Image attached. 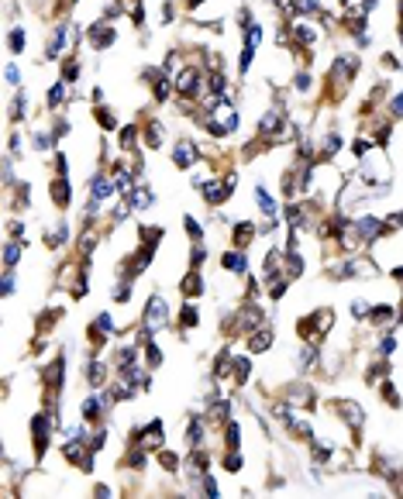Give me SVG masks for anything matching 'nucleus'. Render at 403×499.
I'll list each match as a JSON object with an SVG mask.
<instances>
[{"label": "nucleus", "instance_id": "1", "mask_svg": "<svg viewBox=\"0 0 403 499\" xmlns=\"http://www.w3.org/2000/svg\"><path fill=\"white\" fill-rule=\"evenodd\" d=\"M166 299H159V296H152L148 299V310H145V334H155L159 331V324L166 320Z\"/></svg>", "mask_w": 403, "mask_h": 499}, {"label": "nucleus", "instance_id": "2", "mask_svg": "<svg viewBox=\"0 0 403 499\" xmlns=\"http://www.w3.org/2000/svg\"><path fill=\"white\" fill-rule=\"evenodd\" d=\"M351 227H355L358 241H372V238L383 231V220H379V217H358V220H351Z\"/></svg>", "mask_w": 403, "mask_h": 499}, {"label": "nucleus", "instance_id": "3", "mask_svg": "<svg viewBox=\"0 0 403 499\" xmlns=\"http://www.w3.org/2000/svg\"><path fill=\"white\" fill-rule=\"evenodd\" d=\"M176 90H179L183 97H193V93L200 90V72L197 69H183L179 79H176Z\"/></svg>", "mask_w": 403, "mask_h": 499}, {"label": "nucleus", "instance_id": "4", "mask_svg": "<svg viewBox=\"0 0 403 499\" xmlns=\"http://www.w3.org/2000/svg\"><path fill=\"white\" fill-rule=\"evenodd\" d=\"M193 158H197V148H193V142H179V145H176V165H179V169H190V165H193Z\"/></svg>", "mask_w": 403, "mask_h": 499}, {"label": "nucleus", "instance_id": "5", "mask_svg": "<svg viewBox=\"0 0 403 499\" xmlns=\"http://www.w3.org/2000/svg\"><path fill=\"white\" fill-rule=\"evenodd\" d=\"M114 193V183L111 179H104V176H97V183H93V203H90V210H97V203L100 200H107Z\"/></svg>", "mask_w": 403, "mask_h": 499}, {"label": "nucleus", "instance_id": "6", "mask_svg": "<svg viewBox=\"0 0 403 499\" xmlns=\"http://www.w3.org/2000/svg\"><path fill=\"white\" fill-rule=\"evenodd\" d=\"M255 200H259V207H262V214H266V217H272V220L279 217V207H276V200L266 193V186H259V190H255Z\"/></svg>", "mask_w": 403, "mask_h": 499}, {"label": "nucleus", "instance_id": "7", "mask_svg": "<svg viewBox=\"0 0 403 499\" xmlns=\"http://www.w3.org/2000/svg\"><path fill=\"white\" fill-rule=\"evenodd\" d=\"M62 42H66V28H56V35H52V38H49V45H45V55H49V59H59Z\"/></svg>", "mask_w": 403, "mask_h": 499}, {"label": "nucleus", "instance_id": "8", "mask_svg": "<svg viewBox=\"0 0 403 499\" xmlns=\"http://www.w3.org/2000/svg\"><path fill=\"white\" fill-rule=\"evenodd\" d=\"M90 331H93V338H97V341H104V338L114 331V320H111L107 313H100V317L93 320V327H90Z\"/></svg>", "mask_w": 403, "mask_h": 499}, {"label": "nucleus", "instance_id": "9", "mask_svg": "<svg viewBox=\"0 0 403 499\" xmlns=\"http://www.w3.org/2000/svg\"><path fill=\"white\" fill-rule=\"evenodd\" d=\"M52 200H56L59 207H66V203H69V183H66V176H59V179L52 183Z\"/></svg>", "mask_w": 403, "mask_h": 499}, {"label": "nucleus", "instance_id": "10", "mask_svg": "<svg viewBox=\"0 0 403 499\" xmlns=\"http://www.w3.org/2000/svg\"><path fill=\"white\" fill-rule=\"evenodd\" d=\"M269 345H272V331H259V334H252V341H248V351H266Z\"/></svg>", "mask_w": 403, "mask_h": 499}, {"label": "nucleus", "instance_id": "11", "mask_svg": "<svg viewBox=\"0 0 403 499\" xmlns=\"http://www.w3.org/2000/svg\"><path fill=\"white\" fill-rule=\"evenodd\" d=\"M111 42H114V31L104 28V24H97V31H93V49H104V45H111Z\"/></svg>", "mask_w": 403, "mask_h": 499}, {"label": "nucleus", "instance_id": "12", "mask_svg": "<svg viewBox=\"0 0 403 499\" xmlns=\"http://www.w3.org/2000/svg\"><path fill=\"white\" fill-rule=\"evenodd\" d=\"M224 265L234 269V272H245V269H248V258H245L241 251H231V255H224Z\"/></svg>", "mask_w": 403, "mask_h": 499}, {"label": "nucleus", "instance_id": "13", "mask_svg": "<svg viewBox=\"0 0 403 499\" xmlns=\"http://www.w3.org/2000/svg\"><path fill=\"white\" fill-rule=\"evenodd\" d=\"M24 42H28L24 28H14V31H10V52H21V49H24Z\"/></svg>", "mask_w": 403, "mask_h": 499}, {"label": "nucleus", "instance_id": "14", "mask_svg": "<svg viewBox=\"0 0 403 499\" xmlns=\"http://www.w3.org/2000/svg\"><path fill=\"white\" fill-rule=\"evenodd\" d=\"M200 437H203V424H200V420H193V424L186 427V441L197 448V444H200Z\"/></svg>", "mask_w": 403, "mask_h": 499}, {"label": "nucleus", "instance_id": "15", "mask_svg": "<svg viewBox=\"0 0 403 499\" xmlns=\"http://www.w3.org/2000/svg\"><path fill=\"white\" fill-rule=\"evenodd\" d=\"M100 403H104V399H86L83 417H86V420H97V417H100Z\"/></svg>", "mask_w": 403, "mask_h": 499}, {"label": "nucleus", "instance_id": "16", "mask_svg": "<svg viewBox=\"0 0 403 499\" xmlns=\"http://www.w3.org/2000/svg\"><path fill=\"white\" fill-rule=\"evenodd\" d=\"M62 93H66V86H62V83H56V86L49 90V107H59V103H62Z\"/></svg>", "mask_w": 403, "mask_h": 499}, {"label": "nucleus", "instance_id": "17", "mask_svg": "<svg viewBox=\"0 0 403 499\" xmlns=\"http://www.w3.org/2000/svg\"><path fill=\"white\" fill-rule=\"evenodd\" d=\"M17 258H21V245H17V241H10V245H7V251H3V262H7V265H14Z\"/></svg>", "mask_w": 403, "mask_h": 499}, {"label": "nucleus", "instance_id": "18", "mask_svg": "<svg viewBox=\"0 0 403 499\" xmlns=\"http://www.w3.org/2000/svg\"><path fill=\"white\" fill-rule=\"evenodd\" d=\"M248 238H252V224H241V227L234 231V241H238V245H248Z\"/></svg>", "mask_w": 403, "mask_h": 499}, {"label": "nucleus", "instance_id": "19", "mask_svg": "<svg viewBox=\"0 0 403 499\" xmlns=\"http://www.w3.org/2000/svg\"><path fill=\"white\" fill-rule=\"evenodd\" d=\"M390 317H393L390 306H376V310H372V320H376V324H383V320H390Z\"/></svg>", "mask_w": 403, "mask_h": 499}, {"label": "nucleus", "instance_id": "20", "mask_svg": "<svg viewBox=\"0 0 403 499\" xmlns=\"http://www.w3.org/2000/svg\"><path fill=\"white\" fill-rule=\"evenodd\" d=\"M100 379H104V365H100V361H93V365H90V382H93V386H100Z\"/></svg>", "mask_w": 403, "mask_h": 499}, {"label": "nucleus", "instance_id": "21", "mask_svg": "<svg viewBox=\"0 0 403 499\" xmlns=\"http://www.w3.org/2000/svg\"><path fill=\"white\" fill-rule=\"evenodd\" d=\"M159 461L166 465V472H176V454H169V451H159Z\"/></svg>", "mask_w": 403, "mask_h": 499}, {"label": "nucleus", "instance_id": "22", "mask_svg": "<svg viewBox=\"0 0 403 499\" xmlns=\"http://www.w3.org/2000/svg\"><path fill=\"white\" fill-rule=\"evenodd\" d=\"M183 293H186V296H190V293H200V279H197V276L183 279Z\"/></svg>", "mask_w": 403, "mask_h": 499}, {"label": "nucleus", "instance_id": "23", "mask_svg": "<svg viewBox=\"0 0 403 499\" xmlns=\"http://www.w3.org/2000/svg\"><path fill=\"white\" fill-rule=\"evenodd\" d=\"M183 324H186V327H193V324H197V310H193L190 303L183 306Z\"/></svg>", "mask_w": 403, "mask_h": 499}, {"label": "nucleus", "instance_id": "24", "mask_svg": "<svg viewBox=\"0 0 403 499\" xmlns=\"http://www.w3.org/2000/svg\"><path fill=\"white\" fill-rule=\"evenodd\" d=\"M383 396L390 399V406H400V396L393 393V386H390V382H383Z\"/></svg>", "mask_w": 403, "mask_h": 499}, {"label": "nucleus", "instance_id": "25", "mask_svg": "<svg viewBox=\"0 0 403 499\" xmlns=\"http://www.w3.org/2000/svg\"><path fill=\"white\" fill-rule=\"evenodd\" d=\"M134 138H138V131H134V128H124V131H121V145H124V148H131Z\"/></svg>", "mask_w": 403, "mask_h": 499}, {"label": "nucleus", "instance_id": "26", "mask_svg": "<svg viewBox=\"0 0 403 499\" xmlns=\"http://www.w3.org/2000/svg\"><path fill=\"white\" fill-rule=\"evenodd\" d=\"M338 145H341V142H338V135H328V138H324V155H335Z\"/></svg>", "mask_w": 403, "mask_h": 499}, {"label": "nucleus", "instance_id": "27", "mask_svg": "<svg viewBox=\"0 0 403 499\" xmlns=\"http://www.w3.org/2000/svg\"><path fill=\"white\" fill-rule=\"evenodd\" d=\"M238 424H228V448H238Z\"/></svg>", "mask_w": 403, "mask_h": 499}, {"label": "nucleus", "instance_id": "28", "mask_svg": "<svg viewBox=\"0 0 403 499\" xmlns=\"http://www.w3.org/2000/svg\"><path fill=\"white\" fill-rule=\"evenodd\" d=\"M3 76H7V83H10V86H17V83H21V72H17V66H7V69H3Z\"/></svg>", "mask_w": 403, "mask_h": 499}, {"label": "nucleus", "instance_id": "29", "mask_svg": "<svg viewBox=\"0 0 403 499\" xmlns=\"http://www.w3.org/2000/svg\"><path fill=\"white\" fill-rule=\"evenodd\" d=\"M224 465H228V472H238V468H241V458H238V454H228Z\"/></svg>", "mask_w": 403, "mask_h": 499}, {"label": "nucleus", "instance_id": "30", "mask_svg": "<svg viewBox=\"0 0 403 499\" xmlns=\"http://www.w3.org/2000/svg\"><path fill=\"white\" fill-rule=\"evenodd\" d=\"M97 121H100V124H104V128H114V117H111V114H107V110H97Z\"/></svg>", "mask_w": 403, "mask_h": 499}, {"label": "nucleus", "instance_id": "31", "mask_svg": "<svg viewBox=\"0 0 403 499\" xmlns=\"http://www.w3.org/2000/svg\"><path fill=\"white\" fill-rule=\"evenodd\" d=\"M186 234H193V238H200V224H197L193 217H186Z\"/></svg>", "mask_w": 403, "mask_h": 499}, {"label": "nucleus", "instance_id": "32", "mask_svg": "<svg viewBox=\"0 0 403 499\" xmlns=\"http://www.w3.org/2000/svg\"><path fill=\"white\" fill-rule=\"evenodd\" d=\"M159 135H162V131H159V124H152V128H148V145H159V142H162Z\"/></svg>", "mask_w": 403, "mask_h": 499}, {"label": "nucleus", "instance_id": "33", "mask_svg": "<svg viewBox=\"0 0 403 499\" xmlns=\"http://www.w3.org/2000/svg\"><path fill=\"white\" fill-rule=\"evenodd\" d=\"M10 293H14V272L3 276V296H10Z\"/></svg>", "mask_w": 403, "mask_h": 499}, {"label": "nucleus", "instance_id": "34", "mask_svg": "<svg viewBox=\"0 0 403 499\" xmlns=\"http://www.w3.org/2000/svg\"><path fill=\"white\" fill-rule=\"evenodd\" d=\"M159 361H162V351L152 345V348H148V365H159Z\"/></svg>", "mask_w": 403, "mask_h": 499}, {"label": "nucleus", "instance_id": "35", "mask_svg": "<svg viewBox=\"0 0 403 499\" xmlns=\"http://www.w3.org/2000/svg\"><path fill=\"white\" fill-rule=\"evenodd\" d=\"M351 313H355V317H365V299H355V303H351Z\"/></svg>", "mask_w": 403, "mask_h": 499}, {"label": "nucleus", "instance_id": "36", "mask_svg": "<svg viewBox=\"0 0 403 499\" xmlns=\"http://www.w3.org/2000/svg\"><path fill=\"white\" fill-rule=\"evenodd\" d=\"M393 114H397V117H403V93L393 100Z\"/></svg>", "mask_w": 403, "mask_h": 499}, {"label": "nucleus", "instance_id": "37", "mask_svg": "<svg viewBox=\"0 0 403 499\" xmlns=\"http://www.w3.org/2000/svg\"><path fill=\"white\" fill-rule=\"evenodd\" d=\"M376 3H379V0H362V7H365V10H372Z\"/></svg>", "mask_w": 403, "mask_h": 499}, {"label": "nucleus", "instance_id": "38", "mask_svg": "<svg viewBox=\"0 0 403 499\" xmlns=\"http://www.w3.org/2000/svg\"><path fill=\"white\" fill-rule=\"evenodd\" d=\"M200 3H203V0H190V7H200Z\"/></svg>", "mask_w": 403, "mask_h": 499}, {"label": "nucleus", "instance_id": "39", "mask_svg": "<svg viewBox=\"0 0 403 499\" xmlns=\"http://www.w3.org/2000/svg\"><path fill=\"white\" fill-rule=\"evenodd\" d=\"M400 38H403V35H400Z\"/></svg>", "mask_w": 403, "mask_h": 499}]
</instances>
